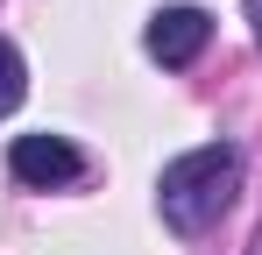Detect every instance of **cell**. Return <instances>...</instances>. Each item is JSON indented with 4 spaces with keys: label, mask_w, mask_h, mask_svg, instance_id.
I'll return each instance as SVG.
<instances>
[{
    "label": "cell",
    "mask_w": 262,
    "mask_h": 255,
    "mask_svg": "<svg viewBox=\"0 0 262 255\" xmlns=\"http://www.w3.org/2000/svg\"><path fill=\"white\" fill-rule=\"evenodd\" d=\"M241 192V149L234 142H206V149H184L177 163H163L156 177V206L177 234H206L220 213L234 206Z\"/></svg>",
    "instance_id": "6da1fadb"
},
{
    "label": "cell",
    "mask_w": 262,
    "mask_h": 255,
    "mask_svg": "<svg viewBox=\"0 0 262 255\" xmlns=\"http://www.w3.org/2000/svg\"><path fill=\"white\" fill-rule=\"evenodd\" d=\"M142 42H149V57H156V64L184 71V64H191V57L213 42V14H206V7H156Z\"/></svg>",
    "instance_id": "7a4b0ae2"
},
{
    "label": "cell",
    "mask_w": 262,
    "mask_h": 255,
    "mask_svg": "<svg viewBox=\"0 0 262 255\" xmlns=\"http://www.w3.org/2000/svg\"><path fill=\"white\" fill-rule=\"evenodd\" d=\"M7 170H14L21 184L50 192V184H71V177L85 170V156H78L64 135H14V149H7Z\"/></svg>",
    "instance_id": "3957f363"
},
{
    "label": "cell",
    "mask_w": 262,
    "mask_h": 255,
    "mask_svg": "<svg viewBox=\"0 0 262 255\" xmlns=\"http://www.w3.org/2000/svg\"><path fill=\"white\" fill-rule=\"evenodd\" d=\"M21 92H29V71H21L14 42L0 36V114H14V107H21Z\"/></svg>",
    "instance_id": "277c9868"
},
{
    "label": "cell",
    "mask_w": 262,
    "mask_h": 255,
    "mask_svg": "<svg viewBox=\"0 0 262 255\" xmlns=\"http://www.w3.org/2000/svg\"><path fill=\"white\" fill-rule=\"evenodd\" d=\"M248 22H255V42H262V0H248Z\"/></svg>",
    "instance_id": "5b68a950"
}]
</instances>
